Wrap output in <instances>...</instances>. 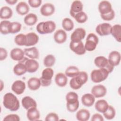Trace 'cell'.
<instances>
[{
    "instance_id": "cell-23",
    "label": "cell",
    "mask_w": 121,
    "mask_h": 121,
    "mask_svg": "<svg viewBox=\"0 0 121 121\" xmlns=\"http://www.w3.org/2000/svg\"><path fill=\"white\" fill-rule=\"evenodd\" d=\"M16 10L19 15L22 16L25 15L28 13L29 11V7L26 2L20 1L17 5Z\"/></svg>"
},
{
    "instance_id": "cell-3",
    "label": "cell",
    "mask_w": 121,
    "mask_h": 121,
    "mask_svg": "<svg viewBox=\"0 0 121 121\" xmlns=\"http://www.w3.org/2000/svg\"><path fill=\"white\" fill-rule=\"evenodd\" d=\"M109 74V72L104 68L94 69L90 74L91 79L94 83H100L107 78Z\"/></svg>"
},
{
    "instance_id": "cell-51",
    "label": "cell",
    "mask_w": 121,
    "mask_h": 121,
    "mask_svg": "<svg viewBox=\"0 0 121 121\" xmlns=\"http://www.w3.org/2000/svg\"><path fill=\"white\" fill-rule=\"evenodd\" d=\"M5 1L9 4L13 5L15 4L17 2V0H6Z\"/></svg>"
},
{
    "instance_id": "cell-17",
    "label": "cell",
    "mask_w": 121,
    "mask_h": 121,
    "mask_svg": "<svg viewBox=\"0 0 121 121\" xmlns=\"http://www.w3.org/2000/svg\"><path fill=\"white\" fill-rule=\"evenodd\" d=\"M67 35L65 31L63 29H58L54 34L53 38L56 43L61 44L65 43L67 40Z\"/></svg>"
},
{
    "instance_id": "cell-42",
    "label": "cell",
    "mask_w": 121,
    "mask_h": 121,
    "mask_svg": "<svg viewBox=\"0 0 121 121\" xmlns=\"http://www.w3.org/2000/svg\"><path fill=\"white\" fill-rule=\"evenodd\" d=\"M22 25L18 22H11L9 27V32L10 34H16L19 32L21 29Z\"/></svg>"
},
{
    "instance_id": "cell-43",
    "label": "cell",
    "mask_w": 121,
    "mask_h": 121,
    "mask_svg": "<svg viewBox=\"0 0 121 121\" xmlns=\"http://www.w3.org/2000/svg\"><path fill=\"white\" fill-rule=\"evenodd\" d=\"M59 120V117L57 114L55 112H50L48 113L45 118L46 121H58Z\"/></svg>"
},
{
    "instance_id": "cell-2",
    "label": "cell",
    "mask_w": 121,
    "mask_h": 121,
    "mask_svg": "<svg viewBox=\"0 0 121 121\" xmlns=\"http://www.w3.org/2000/svg\"><path fill=\"white\" fill-rule=\"evenodd\" d=\"M37 31L40 34H48L52 33L56 29L55 23L52 20L41 22L36 26Z\"/></svg>"
},
{
    "instance_id": "cell-25",
    "label": "cell",
    "mask_w": 121,
    "mask_h": 121,
    "mask_svg": "<svg viewBox=\"0 0 121 121\" xmlns=\"http://www.w3.org/2000/svg\"><path fill=\"white\" fill-rule=\"evenodd\" d=\"M55 82L58 86L64 87L67 85L68 82L67 77L63 73H58L55 75Z\"/></svg>"
},
{
    "instance_id": "cell-32",
    "label": "cell",
    "mask_w": 121,
    "mask_h": 121,
    "mask_svg": "<svg viewBox=\"0 0 121 121\" xmlns=\"http://www.w3.org/2000/svg\"><path fill=\"white\" fill-rule=\"evenodd\" d=\"M13 72L17 76H20L25 74L27 70L25 64L21 62H19L14 67Z\"/></svg>"
},
{
    "instance_id": "cell-46",
    "label": "cell",
    "mask_w": 121,
    "mask_h": 121,
    "mask_svg": "<svg viewBox=\"0 0 121 121\" xmlns=\"http://www.w3.org/2000/svg\"><path fill=\"white\" fill-rule=\"evenodd\" d=\"M3 121H19L20 118L18 115L16 114H10L6 116L3 119Z\"/></svg>"
},
{
    "instance_id": "cell-9",
    "label": "cell",
    "mask_w": 121,
    "mask_h": 121,
    "mask_svg": "<svg viewBox=\"0 0 121 121\" xmlns=\"http://www.w3.org/2000/svg\"><path fill=\"white\" fill-rule=\"evenodd\" d=\"M112 26L111 24L107 23H101L96 27L95 31L100 36L108 35L111 34Z\"/></svg>"
},
{
    "instance_id": "cell-40",
    "label": "cell",
    "mask_w": 121,
    "mask_h": 121,
    "mask_svg": "<svg viewBox=\"0 0 121 121\" xmlns=\"http://www.w3.org/2000/svg\"><path fill=\"white\" fill-rule=\"evenodd\" d=\"M14 42L16 44L19 46H26V35L23 34L17 35L14 38Z\"/></svg>"
},
{
    "instance_id": "cell-37",
    "label": "cell",
    "mask_w": 121,
    "mask_h": 121,
    "mask_svg": "<svg viewBox=\"0 0 121 121\" xmlns=\"http://www.w3.org/2000/svg\"><path fill=\"white\" fill-rule=\"evenodd\" d=\"M79 72V69L77 67L75 66H70L66 69L65 71V74L67 77L73 78L75 77Z\"/></svg>"
},
{
    "instance_id": "cell-19",
    "label": "cell",
    "mask_w": 121,
    "mask_h": 121,
    "mask_svg": "<svg viewBox=\"0 0 121 121\" xmlns=\"http://www.w3.org/2000/svg\"><path fill=\"white\" fill-rule=\"evenodd\" d=\"M21 103L23 107L27 110L33 107H37L36 101L29 96L24 97L21 100Z\"/></svg>"
},
{
    "instance_id": "cell-49",
    "label": "cell",
    "mask_w": 121,
    "mask_h": 121,
    "mask_svg": "<svg viewBox=\"0 0 121 121\" xmlns=\"http://www.w3.org/2000/svg\"><path fill=\"white\" fill-rule=\"evenodd\" d=\"M8 53L7 50L3 48H0V60L2 61L5 60L7 57Z\"/></svg>"
},
{
    "instance_id": "cell-44",
    "label": "cell",
    "mask_w": 121,
    "mask_h": 121,
    "mask_svg": "<svg viewBox=\"0 0 121 121\" xmlns=\"http://www.w3.org/2000/svg\"><path fill=\"white\" fill-rule=\"evenodd\" d=\"M101 18L105 21L112 20L115 17V12L113 10H112L110 13L105 15H100Z\"/></svg>"
},
{
    "instance_id": "cell-10",
    "label": "cell",
    "mask_w": 121,
    "mask_h": 121,
    "mask_svg": "<svg viewBox=\"0 0 121 121\" xmlns=\"http://www.w3.org/2000/svg\"><path fill=\"white\" fill-rule=\"evenodd\" d=\"M107 93V89L103 85L99 84L94 86L91 89V94L95 98L104 97Z\"/></svg>"
},
{
    "instance_id": "cell-50",
    "label": "cell",
    "mask_w": 121,
    "mask_h": 121,
    "mask_svg": "<svg viewBox=\"0 0 121 121\" xmlns=\"http://www.w3.org/2000/svg\"><path fill=\"white\" fill-rule=\"evenodd\" d=\"M91 121H104V119L102 115L99 113H95L92 116Z\"/></svg>"
},
{
    "instance_id": "cell-20",
    "label": "cell",
    "mask_w": 121,
    "mask_h": 121,
    "mask_svg": "<svg viewBox=\"0 0 121 121\" xmlns=\"http://www.w3.org/2000/svg\"><path fill=\"white\" fill-rule=\"evenodd\" d=\"M95 101V97L92 94H85L81 97L82 103L86 107L92 106L94 104Z\"/></svg>"
},
{
    "instance_id": "cell-8",
    "label": "cell",
    "mask_w": 121,
    "mask_h": 121,
    "mask_svg": "<svg viewBox=\"0 0 121 121\" xmlns=\"http://www.w3.org/2000/svg\"><path fill=\"white\" fill-rule=\"evenodd\" d=\"M69 48L72 51L76 54L79 55L84 54L86 52L84 44L82 41L78 42L70 41L69 43Z\"/></svg>"
},
{
    "instance_id": "cell-33",
    "label": "cell",
    "mask_w": 121,
    "mask_h": 121,
    "mask_svg": "<svg viewBox=\"0 0 121 121\" xmlns=\"http://www.w3.org/2000/svg\"><path fill=\"white\" fill-rule=\"evenodd\" d=\"M37 21V17L34 13H29L27 14L24 18V22L26 25L32 26L35 24Z\"/></svg>"
},
{
    "instance_id": "cell-7",
    "label": "cell",
    "mask_w": 121,
    "mask_h": 121,
    "mask_svg": "<svg viewBox=\"0 0 121 121\" xmlns=\"http://www.w3.org/2000/svg\"><path fill=\"white\" fill-rule=\"evenodd\" d=\"M19 62H21L25 64L27 72L29 73H32L36 72L39 67V63L35 59H28L25 57Z\"/></svg>"
},
{
    "instance_id": "cell-22",
    "label": "cell",
    "mask_w": 121,
    "mask_h": 121,
    "mask_svg": "<svg viewBox=\"0 0 121 121\" xmlns=\"http://www.w3.org/2000/svg\"><path fill=\"white\" fill-rule=\"evenodd\" d=\"M26 46H31L35 45L39 41V36L34 32H30L26 35Z\"/></svg>"
},
{
    "instance_id": "cell-38",
    "label": "cell",
    "mask_w": 121,
    "mask_h": 121,
    "mask_svg": "<svg viewBox=\"0 0 121 121\" xmlns=\"http://www.w3.org/2000/svg\"><path fill=\"white\" fill-rule=\"evenodd\" d=\"M56 61L55 57L52 54H48L43 59V64L47 68H50L54 65Z\"/></svg>"
},
{
    "instance_id": "cell-35",
    "label": "cell",
    "mask_w": 121,
    "mask_h": 121,
    "mask_svg": "<svg viewBox=\"0 0 121 121\" xmlns=\"http://www.w3.org/2000/svg\"><path fill=\"white\" fill-rule=\"evenodd\" d=\"M78 94L74 92H69L66 95V100L67 104H73L78 102Z\"/></svg>"
},
{
    "instance_id": "cell-28",
    "label": "cell",
    "mask_w": 121,
    "mask_h": 121,
    "mask_svg": "<svg viewBox=\"0 0 121 121\" xmlns=\"http://www.w3.org/2000/svg\"><path fill=\"white\" fill-rule=\"evenodd\" d=\"M109 104L104 99H100L96 101L95 104V110L99 112L104 113L107 109Z\"/></svg>"
},
{
    "instance_id": "cell-34",
    "label": "cell",
    "mask_w": 121,
    "mask_h": 121,
    "mask_svg": "<svg viewBox=\"0 0 121 121\" xmlns=\"http://www.w3.org/2000/svg\"><path fill=\"white\" fill-rule=\"evenodd\" d=\"M62 26L64 30L66 31H71L74 26L73 21L69 18H64L62 21Z\"/></svg>"
},
{
    "instance_id": "cell-5",
    "label": "cell",
    "mask_w": 121,
    "mask_h": 121,
    "mask_svg": "<svg viewBox=\"0 0 121 121\" xmlns=\"http://www.w3.org/2000/svg\"><path fill=\"white\" fill-rule=\"evenodd\" d=\"M54 74L53 70L50 68L44 69L42 73V76L39 78L41 85L43 86H49L52 83V79Z\"/></svg>"
},
{
    "instance_id": "cell-31",
    "label": "cell",
    "mask_w": 121,
    "mask_h": 121,
    "mask_svg": "<svg viewBox=\"0 0 121 121\" xmlns=\"http://www.w3.org/2000/svg\"><path fill=\"white\" fill-rule=\"evenodd\" d=\"M111 34L117 42L120 43L121 41V26L119 24H116L112 26Z\"/></svg>"
},
{
    "instance_id": "cell-4",
    "label": "cell",
    "mask_w": 121,
    "mask_h": 121,
    "mask_svg": "<svg viewBox=\"0 0 121 121\" xmlns=\"http://www.w3.org/2000/svg\"><path fill=\"white\" fill-rule=\"evenodd\" d=\"M99 42V39L97 36L94 33H89L86 38V43L84 45L86 51L92 52L94 51Z\"/></svg>"
},
{
    "instance_id": "cell-48",
    "label": "cell",
    "mask_w": 121,
    "mask_h": 121,
    "mask_svg": "<svg viewBox=\"0 0 121 121\" xmlns=\"http://www.w3.org/2000/svg\"><path fill=\"white\" fill-rule=\"evenodd\" d=\"M69 86L70 87L74 90H77L81 87L75 81L74 78H72L69 81Z\"/></svg>"
},
{
    "instance_id": "cell-27",
    "label": "cell",
    "mask_w": 121,
    "mask_h": 121,
    "mask_svg": "<svg viewBox=\"0 0 121 121\" xmlns=\"http://www.w3.org/2000/svg\"><path fill=\"white\" fill-rule=\"evenodd\" d=\"M41 86L40 79L35 77H33L29 78L27 81L28 87L31 90L35 91L38 90Z\"/></svg>"
},
{
    "instance_id": "cell-41",
    "label": "cell",
    "mask_w": 121,
    "mask_h": 121,
    "mask_svg": "<svg viewBox=\"0 0 121 121\" xmlns=\"http://www.w3.org/2000/svg\"><path fill=\"white\" fill-rule=\"evenodd\" d=\"M73 18H74L78 23L82 24L87 21L88 17L86 14L82 11L76 14Z\"/></svg>"
},
{
    "instance_id": "cell-36",
    "label": "cell",
    "mask_w": 121,
    "mask_h": 121,
    "mask_svg": "<svg viewBox=\"0 0 121 121\" xmlns=\"http://www.w3.org/2000/svg\"><path fill=\"white\" fill-rule=\"evenodd\" d=\"M11 22L7 20L1 21L0 24V31L3 35H8L10 34L9 27Z\"/></svg>"
},
{
    "instance_id": "cell-18",
    "label": "cell",
    "mask_w": 121,
    "mask_h": 121,
    "mask_svg": "<svg viewBox=\"0 0 121 121\" xmlns=\"http://www.w3.org/2000/svg\"><path fill=\"white\" fill-rule=\"evenodd\" d=\"M24 51L21 49L15 48L11 50L10 52V58L14 60L20 61L25 57Z\"/></svg>"
},
{
    "instance_id": "cell-14",
    "label": "cell",
    "mask_w": 121,
    "mask_h": 121,
    "mask_svg": "<svg viewBox=\"0 0 121 121\" xmlns=\"http://www.w3.org/2000/svg\"><path fill=\"white\" fill-rule=\"evenodd\" d=\"M83 9V5L81 1L74 0L71 5L69 14L72 17H74L76 14L82 11Z\"/></svg>"
},
{
    "instance_id": "cell-26",
    "label": "cell",
    "mask_w": 121,
    "mask_h": 121,
    "mask_svg": "<svg viewBox=\"0 0 121 121\" xmlns=\"http://www.w3.org/2000/svg\"><path fill=\"white\" fill-rule=\"evenodd\" d=\"M73 78L76 82L80 86H82L87 82L88 80V75L85 71H79L78 74Z\"/></svg>"
},
{
    "instance_id": "cell-47",
    "label": "cell",
    "mask_w": 121,
    "mask_h": 121,
    "mask_svg": "<svg viewBox=\"0 0 121 121\" xmlns=\"http://www.w3.org/2000/svg\"><path fill=\"white\" fill-rule=\"evenodd\" d=\"M28 2L30 7L34 8H37L40 6L42 1L41 0H28Z\"/></svg>"
},
{
    "instance_id": "cell-29",
    "label": "cell",
    "mask_w": 121,
    "mask_h": 121,
    "mask_svg": "<svg viewBox=\"0 0 121 121\" xmlns=\"http://www.w3.org/2000/svg\"><path fill=\"white\" fill-rule=\"evenodd\" d=\"M76 118L79 121H86L89 119L90 114L89 111L86 109H80L76 113Z\"/></svg>"
},
{
    "instance_id": "cell-24",
    "label": "cell",
    "mask_w": 121,
    "mask_h": 121,
    "mask_svg": "<svg viewBox=\"0 0 121 121\" xmlns=\"http://www.w3.org/2000/svg\"><path fill=\"white\" fill-rule=\"evenodd\" d=\"M25 55L30 59H37L39 57V52L35 47H32L28 48H25L24 50Z\"/></svg>"
},
{
    "instance_id": "cell-45",
    "label": "cell",
    "mask_w": 121,
    "mask_h": 121,
    "mask_svg": "<svg viewBox=\"0 0 121 121\" xmlns=\"http://www.w3.org/2000/svg\"><path fill=\"white\" fill-rule=\"evenodd\" d=\"M79 101L73 104H66V107L68 111L70 112H76L79 107Z\"/></svg>"
},
{
    "instance_id": "cell-39",
    "label": "cell",
    "mask_w": 121,
    "mask_h": 121,
    "mask_svg": "<svg viewBox=\"0 0 121 121\" xmlns=\"http://www.w3.org/2000/svg\"><path fill=\"white\" fill-rule=\"evenodd\" d=\"M116 111L114 108L112 106L109 105L107 109V110L103 113L104 117L107 120H112L115 116Z\"/></svg>"
},
{
    "instance_id": "cell-16",
    "label": "cell",
    "mask_w": 121,
    "mask_h": 121,
    "mask_svg": "<svg viewBox=\"0 0 121 121\" xmlns=\"http://www.w3.org/2000/svg\"><path fill=\"white\" fill-rule=\"evenodd\" d=\"M108 60L109 63L113 67L118 66L121 61V54L116 51L111 52L108 56Z\"/></svg>"
},
{
    "instance_id": "cell-13",
    "label": "cell",
    "mask_w": 121,
    "mask_h": 121,
    "mask_svg": "<svg viewBox=\"0 0 121 121\" xmlns=\"http://www.w3.org/2000/svg\"><path fill=\"white\" fill-rule=\"evenodd\" d=\"M40 11L41 15L43 16H50L54 13L55 7L52 3H46L42 6Z\"/></svg>"
},
{
    "instance_id": "cell-30",
    "label": "cell",
    "mask_w": 121,
    "mask_h": 121,
    "mask_svg": "<svg viewBox=\"0 0 121 121\" xmlns=\"http://www.w3.org/2000/svg\"><path fill=\"white\" fill-rule=\"evenodd\" d=\"M13 15L12 9L8 6H3L0 9V17L2 19H9Z\"/></svg>"
},
{
    "instance_id": "cell-6",
    "label": "cell",
    "mask_w": 121,
    "mask_h": 121,
    "mask_svg": "<svg viewBox=\"0 0 121 121\" xmlns=\"http://www.w3.org/2000/svg\"><path fill=\"white\" fill-rule=\"evenodd\" d=\"M94 63L99 68L106 69L109 73H111L114 69V67L109 63L108 59L103 56L96 57L95 59Z\"/></svg>"
},
{
    "instance_id": "cell-12",
    "label": "cell",
    "mask_w": 121,
    "mask_h": 121,
    "mask_svg": "<svg viewBox=\"0 0 121 121\" xmlns=\"http://www.w3.org/2000/svg\"><path fill=\"white\" fill-rule=\"evenodd\" d=\"M26 87V83L24 81L20 80H17L12 84L11 89L15 94L20 95L24 93Z\"/></svg>"
},
{
    "instance_id": "cell-11",
    "label": "cell",
    "mask_w": 121,
    "mask_h": 121,
    "mask_svg": "<svg viewBox=\"0 0 121 121\" xmlns=\"http://www.w3.org/2000/svg\"><path fill=\"white\" fill-rule=\"evenodd\" d=\"M86 32L83 28H76L70 35V40L72 42L81 41L86 36Z\"/></svg>"
},
{
    "instance_id": "cell-21",
    "label": "cell",
    "mask_w": 121,
    "mask_h": 121,
    "mask_svg": "<svg viewBox=\"0 0 121 121\" xmlns=\"http://www.w3.org/2000/svg\"><path fill=\"white\" fill-rule=\"evenodd\" d=\"M26 116L28 120L30 121H35L39 119L40 114L37 107H33L27 110Z\"/></svg>"
},
{
    "instance_id": "cell-1",
    "label": "cell",
    "mask_w": 121,
    "mask_h": 121,
    "mask_svg": "<svg viewBox=\"0 0 121 121\" xmlns=\"http://www.w3.org/2000/svg\"><path fill=\"white\" fill-rule=\"evenodd\" d=\"M3 104L4 106L10 111L15 112L20 107L19 101L15 95L11 93H7L3 96Z\"/></svg>"
},
{
    "instance_id": "cell-15",
    "label": "cell",
    "mask_w": 121,
    "mask_h": 121,
    "mask_svg": "<svg viewBox=\"0 0 121 121\" xmlns=\"http://www.w3.org/2000/svg\"><path fill=\"white\" fill-rule=\"evenodd\" d=\"M112 9L111 3L107 0H102L98 5V10L100 15H105L110 13Z\"/></svg>"
}]
</instances>
